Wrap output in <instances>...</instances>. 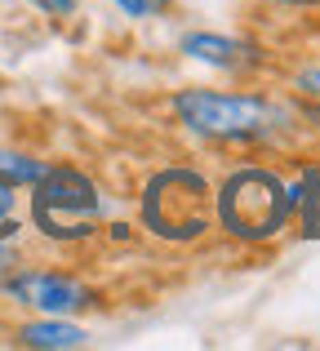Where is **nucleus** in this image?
I'll return each mask as SVG.
<instances>
[{
  "label": "nucleus",
  "instance_id": "nucleus-13",
  "mask_svg": "<svg viewBox=\"0 0 320 351\" xmlns=\"http://www.w3.org/2000/svg\"><path fill=\"white\" fill-rule=\"evenodd\" d=\"M14 263V254H9V245H5V236H0V267H9Z\"/></svg>",
  "mask_w": 320,
  "mask_h": 351
},
{
  "label": "nucleus",
  "instance_id": "nucleus-9",
  "mask_svg": "<svg viewBox=\"0 0 320 351\" xmlns=\"http://www.w3.org/2000/svg\"><path fill=\"white\" fill-rule=\"evenodd\" d=\"M14 200H18V182H9L5 173H0V236L18 232L14 227Z\"/></svg>",
  "mask_w": 320,
  "mask_h": 351
},
{
  "label": "nucleus",
  "instance_id": "nucleus-12",
  "mask_svg": "<svg viewBox=\"0 0 320 351\" xmlns=\"http://www.w3.org/2000/svg\"><path fill=\"white\" fill-rule=\"evenodd\" d=\"M298 85H303L307 94H316V98H320V71H303V76H298Z\"/></svg>",
  "mask_w": 320,
  "mask_h": 351
},
{
  "label": "nucleus",
  "instance_id": "nucleus-7",
  "mask_svg": "<svg viewBox=\"0 0 320 351\" xmlns=\"http://www.w3.org/2000/svg\"><path fill=\"white\" fill-rule=\"evenodd\" d=\"M23 343L27 347H40V351H67L85 343V329L67 325V320H36V325L23 329Z\"/></svg>",
  "mask_w": 320,
  "mask_h": 351
},
{
  "label": "nucleus",
  "instance_id": "nucleus-2",
  "mask_svg": "<svg viewBox=\"0 0 320 351\" xmlns=\"http://www.w3.org/2000/svg\"><path fill=\"white\" fill-rule=\"evenodd\" d=\"M98 209V187L85 178L80 169H45L36 178V196H32V214L36 227L53 240H80L89 236Z\"/></svg>",
  "mask_w": 320,
  "mask_h": 351
},
{
  "label": "nucleus",
  "instance_id": "nucleus-11",
  "mask_svg": "<svg viewBox=\"0 0 320 351\" xmlns=\"http://www.w3.org/2000/svg\"><path fill=\"white\" fill-rule=\"evenodd\" d=\"M32 5H40L45 14H58V18H71V14H76V0H32Z\"/></svg>",
  "mask_w": 320,
  "mask_h": 351
},
{
  "label": "nucleus",
  "instance_id": "nucleus-5",
  "mask_svg": "<svg viewBox=\"0 0 320 351\" xmlns=\"http://www.w3.org/2000/svg\"><path fill=\"white\" fill-rule=\"evenodd\" d=\"M9 293H14L18 302H27V307L45 311V316H67V311H76V307L89 302V293L80 289L76 280L49 276V271H27V276H18V280H9Z\"/></svg>",
  "mask_w": 320,
  "mask_h": 351
},
{
  "label": "nucleus",
  "instance_id": "nucleus-14",
  "mask_svg": "<svg viewBox=\"0 0 320 351\" xmlns=\"http://www.w3.org/2000/svg\"><path fill=\"white\" fill-rule=\"evenodd\" d=\"M276 5H312V0H276Z\"/></svg>",
  "mask_w": 320,
  "mask_h": 351
},
{
  "label": "nucleus",
  "instance_id": "nucleus-6",
  "mask_svg": "<svg viewBox=\"0 0 320 351\" xmlns=\"http://www.w3.org/2000/svg\"><path fill=\"white\" fill-rule=\"evenodd\" d=\"M182 53H191L196 62H209V67H241V53H249V45L227 40V36H214V32H196L182 40Z\"/></svg>",
  "mask_w": 320,
  "mask_h": 351
},
{
  "label": "nucleus",
  "instance_id": "nucleus-10",
  "mask_svg": "<svg viewBox=\"0 0 320 351\" xmlns=\"http://www.w3.org/2000/svg\"><path fill=\"white\" fill-rule=\"evenodd\" d=\"M121 5V14H130V18H147V14H156V9H164L169 0H116Z\"/></svg>",
  "mask_w": 320,
  "mask_h": 351
},
{
  "label": "nucleus",
  "instance_id": "nucleus-1",
  "mask_svg": "<svg viewBox=\"0 0 320 351\" xmlns=\"http://www.w3.org/2000/svg\"><path fill=\"white\" fill-rule=\"evenodd\" d=\"M173 112L182 116V125L191 134L205 138H262L271 134V125L280 120V112L267 103V98L254 94H218V89H182L173 98Z\"/></svg>",
  "mask_w": 320,
  "mask_h": 351
},
{
  "label": "nucleus",
  "instance_id": "nucleus-3",
  "mask_svg": "<svg viewBox=\"0 0 320 351\" xmlns=\"http://www.w3.org/2000/svg\"><path fill=\"white\" fill-rule=\"evenodd\" d=\"M289 205L285 187L262 169H241L236 178H227L223 196H218V218L227 223V232L241 240H267L280 232Z\"/></svg>",
  "mask_w": 320,
  "mask_h": 351
},
{
  "label": "nucleus",
  "instance_id": "nucleus-4",
  "mask_svg": "<svg viewBox=\"0 0 320 351\" xmlns=\"http://www.w3.org/2000/svg\"><path fill=\"white\" fill-rule=\"evenodd\" d=\"M200 200H205V178L200 173L164 169L160 178H151L143 214H147V227H156L164 240H191V236L205 232Z\"/></svg>",
  "mask_w": 320,
  "mask_h": 351
},
{
  "label": "nucleus",
  "instance_id": "nucleus-8",
  "mask_svg": "<svg viewBox=\"0 0 320 351\" xmlns=\"http://www.w3.org/2000/svg\"><path fill=\"white\" fill-rule=\"evenodd\" d=\"M45 169H49V165L27 160V156H0V173H5L9 182H36Z\"/></svg>",
  "mask_w": 320,
  "mask_h": 351
}]
</instances>
